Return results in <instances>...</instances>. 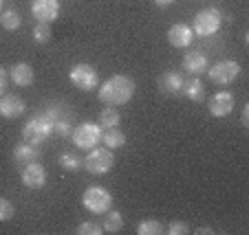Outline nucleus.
Instances as JSON below:
<instances>
[{
  "mask_svg": "<svg viewBox=\"0 0 249 235\" xmlns=\"http://www.w3.org/2000/svg\"><path fill=\"white\" fill-rule=\"evenodd\" d=\"M135 81L128 75H113L104 81L97 90V97L106 106H124L128 104L135 94Z\"/></svg>",
  "mask_w": 249,
  "mask_h": 235,
  "instance_id": "f257e3e1",
  "label": "nucleus"
},
{
  "mask_svg": "<svg viewBox=\"0 0 249 235\" xmlns=\"http://www.w3.org/2000/svg\"><path fill=\"white\" fill-rule=\"evenodd\" d=\"M55 130V121L49 112H40L36 117H31L22 127V139L27 143H33V145H40V143L49 141Z\"/></svg>",
  "mask_w": 249,
  "mask_h": 235,
  "instance_id": "f03ea898",
  "label": "nucleus"
},
{
  "mask_svg": "<svg viewBox=\"0 0 249 235\" xmlns=\"http://www.w3.org/2000/svg\"><path fill=\"white\" fill-rule=\"evenodd\" d=\"M113 165H115V156H113V150H108V147H93L82 158V167L89 174H95V176L108 174L113 170Z\"/></svg>",
  "mask_w": 249,
  "mask_h": 235,
  "instance_id": "7ed1b4c3",
  "label": "nucleus"
},
{
  "mask_svg": "<svg viewBox=\"0 0 249 235\" xmlns=\"http://www.w3.org/2000/svg\"><path fill=\"white\" fill-rule=\"evenodd\" d=\"M82 204H84L86 211L102 216V213H106L113 207V196L108 193V189L99 187V185H90L82 193Z\"/></svg>",
  "mask_w": 249,
  "mask_h": 235,
  "instance_id": "20e7f679",
  "label": "nucleus"
},
{
  "mask_svg": "<svg viewBox=\"0 0 249 235\" xmlns=\"http://www.w3.org/2000/svg\"><path fill=\"white\" fill-rule=\"evenodd\" d=\"M102 125L99 123H80V125L73 127V132H71V139H73V143H75V147H80V150H93V147H97L99 143H102Z\"/></svg>",
  "mask_w": 249,
  "mask_h": 235,
  "instance_id": "39448f33",
  "label": "nucleus"
},
{
  "mask_svg": "<svg viewBox=\"0 0 249 235\" xmlns=\"http://www.w3.org/2000/svg\"><path fill=\"white\" fill-rule=\"evenodd\" d=\"M221 22H223V14L218 9H214V7H210V9H203L196 14V18L192 22V31L194 35L210 38L221 29Z\"/></svg>",
  "mask_w": 249,
  "mask_h": 235,
  "instance_id": "423d86ee",
  "label": "nucleus"
},
{
  "mask_svg": "<svg viewBox=\"0 0 249 235\" xmlns=\"http://www.w3.org/2000/svg\"><path fill=\"white\" fill-rule=\"evenodd\" d=\"M207 75H210V79L214 81V84L218 86H230L231 81L238 79L240 75V64L234 60H221L216 62L214 66H207Z\"/></svg>",
  "mask_w": 249,
  "mask_h": 235,
  "instance_id": "0eeeda50",
  "label": "nucleus"
},
{
  "mask_svg": "<svg viewBox=\"0 0 249 235\" xmlns=\"http://www.w3.org/2000/svg\"><path fill=\"white\" fill-rule=\"evenodd\" d=\"M69 77H71V81H73L75 88L86 90V93H89V90H95L97 84H99L97 71H95L90 64H75L73 68H71Z\"/></svg>",
  "mask_w": 249,
  "mask_h": 235,
  "instance_id": "6e6552de",
  "label": "nucleus"
},
{
  "mask_svg": "<svg viewBox=\"0 0 249 235\" xmlns=\"http://www.w3.org/2000/svg\"><path fill=\"white\" fill-rule=\"evenodd\" d=\"M31 14L38 22H55L57 16H60V0H33Z\"/></svg>",
  "mask_w": 249,
  "mask_h": 235,
  "instance_id": "1a4fd4ad",
  "label": "nucleus"
},
{
  "mask_svg": "<svg viewBox=\"0 0 249 235\" xmlns=\"http://www.w3.org/2000/svg\"><path fill=\"white\" fill-rule=\"evenodd\" d=\"M20 180H22V185L29 189H40L47 183V170H44L38 160H33V163L24 165L22 174H20Z\"/></svg>",
  "mask_w": 249,
  "mask_h": 235,
  "instance_id": "9d476101",
  "label": "nucleus"
},
{
  "mask_svg": "<svg viewBox=\"0 0 249 235\" xmlns=\"http://www.w3.org/2000/svg\"><path fill=\"white\" fill-rule=\"evenodd\" d=\"M234 110V94L227 93V90H221L214 97L210 99V114L216 119H225L227 114H231Z\"/></svg>",
  "mask_w": 249,
  "mask_h": 235,
  "instance_id": "9b49d317",
  "label": "nucleus"
},
{
  "mask_svg": "<svg viewBox=\"0 0 249 235\" xmlns=\"http://www.w3.org/2000/svg\"><path fill=\"white\" fill-rule=\"evenodd\" d=\"M194 40V31L190 24H172V27L168 29V42L172 44L174 48H188L190 44H192Z\"/></svg>",
  "mask_w": 249,
  "mask_h": 235,
  "instance_id": "f8f14e48",
  "label": "nucleus"
},
{
  "mask_svg": "<svg viewBox=\"0 0 249 235\" xmlns=\"http://www.w3.org/2000/svg\"><path fill=\"white\" fill-rule=\"evenodd\" d=\"M183 71L185 73H190V75H194V77H198V75H203V73L207 71V66H210V62H207V55L205 53H201V51H190V53H185L183 55Z\"/></svg>",
  "mask_w": 249,
  "mask_h": 235,
  "instance_id": "ddd939ff",
  "label": "nucleus"
},
{
  "mask_svg": "<svg viewBox=\"0 0 249 235\" xmlns=\"http://www.w3.org/2000/svg\"><path fill=\"white\" fill-rule=\"evenodd\" d=\"M24 110H27V106H24V101L18 94L9 93L0 97V114L5 119H18L20 114H24Z\"/></svg>",
  "mask_w": 249,
  "mask_h": 235,
  "instance_id": "4468645a",
  "label": "nucleus"
},
{
  "mask_svg": "<svg viewBox=\"0 0 249 235\" xmlns=\"http://www.w3.org/2000/svg\"><path fill=\"white\" fill-rule=\"evenodd\" d=\"M9 77L16 86H20V88H27V86H31L33 81H36V73H33L31 64H27V62H18V64L11 66Z\"/></svg>",
  "mask_w": 249,
  "mask_h": 235,
  "instance_id": "2eb2a0df",
  "label": "nucleus"
},
{
  "mask_svg": "<svg viewBox=\"0 0 249 235\" xmlns=\"http://www.w3.org/2000/svg\"><path fill=\"white\" fill-rule=\"evenodd\" d=\"M181 94H183L185 99H190V101H203V97H205V88H203L201 79L194 75H190V79H183V84H181Z\"/></svg>",
  "mask_w": 249,
  "mask_h": 235,
  "instance_id": "dca6fc26",
  "label": "nucleus"
},
{
  "mask_svg": "<svg viewBox=\"0 0 249 235\" xmlns=\"http://www.w3.org/2000/svg\"><path fill=\"white\" fill-rule=\"evenodd\" d=\"M40 158V152H38V145H33V143H18L14 147V160L20 165H29L33 160Z\"/></svg>",
  "mask_w": 249,
  "mask_h": 235,
  "instance_id": "f3484780",
  "label": "nucleus"
},
{
  "mask_svg": "<svg viewBox=\"0 0 249 235\" xmlns=\"http://www.w3.org/2000/svg\"><path fill=\"white\" fill-rule=\"evenodd\" d=\"M181 84H183V77L177 71H165L163 75L159 77V90L165 94H179Z\"/></svg>",
  "mask_w": 249,
  "mask_h": 235,
  "instance_id": "a211bd4d",
  "label": "nucleus"
},
{
  "mask_svg": "<svg viewBox=\"0 0 249 235\" xmlns=\"http://www.w3.org/2000/svg\"><path fill=\"white\" fill-rule=\"evenodd\" d=\"M102 143L108 150H119V147L126 145V134L119 127H108V130L102 132Z\"/></svg>",
  "mask_w": 249,
  "mask_h": 235,
  "instance_id": "6ab92c4d",
  "label": "nucleus"
},
{
  "mask_svg": "<svg viewBox=\"0 0 249 235\" xmlns=\"http://www.w3.org/2000/svg\"><path fill=\"white\" fill-rule=\"evenodd\" d=\"M119 121H122V114H119V110L115 108V106H106V108L99 112V125H102V130H108V127H117Z\"/></svg>",
  "mask_w": 249,
  "mask_h": 235,
  "instance_id": "aec40b11",
  "label": "nucleus"
},
{
  "mask_svg": "<svg viewBox=\"0 0 249 235\" xmlns=\"http://www.w3.org/2000/svg\"><path fill=\"white\" fill-rule=\"evenodd\" d=\"M102 226H104V233H119L124 226V216L119 211H110L108 209V211L104 213Z\"/></svg>",
  "mask_w": 249,
  "mask_h": 235,
  "instance_id": "412c9836",
  "label": "nucleus"
},
{
  "mask_svg": "<svg viewBox=\"0 0 249 235\" xmlns=\"http://www.w3.org/2000/svg\"><path fill=\"white\" fill-rule=\"evenodd\" d=\"M0 24H2V29H7V31H16V29H20L22 20H20V14L16 9H7L0 16Z\"/></svg>",
  "mask_w": 249,
  "mask_h": 235,
  "instance_id": "4be33fe9",
  "label": "nucleus"
},
{
  "mask_svg": "<svg viewBox=\"0 0 249 235\" xmlns=\"http://www.w3.org/2000/svg\"><path fill=\"white\" fill-rule=\"evenodd\" d=\"M57 163H60V167L62 170H66V172H75V170H80L82 167V158L80 156H75L73 152H62L60 158H57Z\"/></svg>",
  "mask_w": 249,
  "mask_h": 235,
  "instance_id": "5701e85b",
  "label": "nucleus"
},
{
  "mask_svg": "<svg viewBox=\"0 0 249 235\" xmlns=\"http://www.w3.org/2000/svg\"><path fill=\"white\" fill-rule=\"evenodd\" d=\"M161 231H163V224L159 220H143L137 226L139 235H161Z\"/></svg>",
  "mask_w": 249,
  "mask_h": 235,
  "instance_id": "b1692460",
  "label": "nucleus"
},
{
  "mask_svg": "<svg viewBox=\"0 0 249 235\" xmlns=\"http://www.w3.org/2000/svg\"><path fill=\"white\" fill-rule=\"evenodd\" d=\"M33 40L38 44H47L51 40V24L47 22H38L36 29H33Z\"/></svg>",
  "mask_w": 249,
  "mask_h": 235,
  "instance_id": "393cba45",
  "label": "nucleus"
},
{
  "mask_svg": "<svg viewBox=\"0 0 249 235\" xmlns=\"http://www.w3.org/2000/svg\"><path fill=\"white\" fill-rule=\"evenodd\" d=\"M104 233V226L99 222H82L77 226V235H102Z\"/></svg>",
  "mask_w": 249,
  "mask_h": 235,
  "instance_id": "a878e982",
  "label": "nucleus"
},
{
  "mask_svg": "<svg viewBox=\"0 0 249 235\" xmlns=\"http://www.w3.org/2000/svg\"><path fill=\"white\" fill-rule=\"evenodd\" d=\"M14 213H16L14 204H11L7 198H0V222L11 220V218H14Z\"/></svg>",
  "mask_w": 249,
  "mask_h": 235,
  "instance_id": "bb28decb",
  "label": "nucleus"
},
{
  "mask_svg": "<svg viewBox=\"0 0 249 235\" xmlns=\"http://www.w3.org/2000/svg\"><path fill=\"white\" fill-rule=\"evenodd\" d=\"M71 121H73V119H57L53 132H57L60 137H71V132H73V123Z\"/></svg>",
  "mask_w": 249,
  "mask_h": 235,
  "instance_id": "cd10ccee",
  "label": "nucleus"
},
{
  "mask_svg": "<svg viewBox=\"0 0 249 235\" xmlns=\"http://www.w3.org/2000/svg\"><path fill=\"white\" fill-rule=\"evenodd\" d=\"M168 233L170 235H185V233H190V226L185 224V222H172V224L168 226Z\"/></svg>",
  "mask_w": 249,
  "mask_h": 235,
  "instance_id": "c85d7f7f",
  "label": "nucleus"
},
{
  "mask_svg": "<svg viewBox=\"0 0 249 235\" xmlns=\"http://www.w3.org/2000/svg\"><path fill=\"white\" fill-rule=\"evenodd\" d=\"M7 79H9V75H7V68H2V66H0V97L5 94V88H7Z\"/></svg>",
  "mask_w": 249,
  "mask_h": 235,
  "instance_id": "c756f323",
  "label": "nucleus"
},
{
  "mask_svg": "<svg viewBox=\"0 0 249 235\" xmlns=\"http://www.w3.org/2000/svg\"><path fill=\"white\" fill-rule=\"evenodd\" d=\"M240 123H243V127H249V104L243 108V114H240Z\"/></svg>",
  "mask_w": 249,
  "mask_h": 235,
  "instance_id": "7c9ffc66",
  "label": "nucleus"
},
{
  "mask_svg": "<svg viewBox=\"0 0 249 235\" xmlns=\"http://www.w3.org/2000/svg\"><path fill=\"white\" fill-rule=\"evenodd\" d=\"M174 0H155V5L157 7H168V5H172Z\"/></svg>",
  "mask_w": 249,
  "mask_h": 235,
  "instance_id": "2f4dec72",
  "label": "nucleus"
},
{
  "mask_svg": "<svg viewBox=\"0 0 249 235\" xmlns=\"http://www.w3.org/2000/svg\"><path fill=\"white\" fill-rule=\"evenodd\" d=\"M196 233H212L210 226H203V229H196Z\"/></svg>",
  "mask_w": 249,
  "mask_h": 235,
  "instance_id": "473e14b6",
  "label": "nucleus"
},
{
  "mask_svg": "<svg viewBox=\"0 0 249 235\" xmlns=\"http://www.w3.org/2000/svg\"><path fill=\"white\" fill-rule=\"evenodd\" d=\"M0 9H2V0H0Z\"/></svg>",
  "mask_w": 249,
  "mask_h": 235,
  "instance_id": "72a5a7b5",
  "label": "nucleus"
}]
</instances>
